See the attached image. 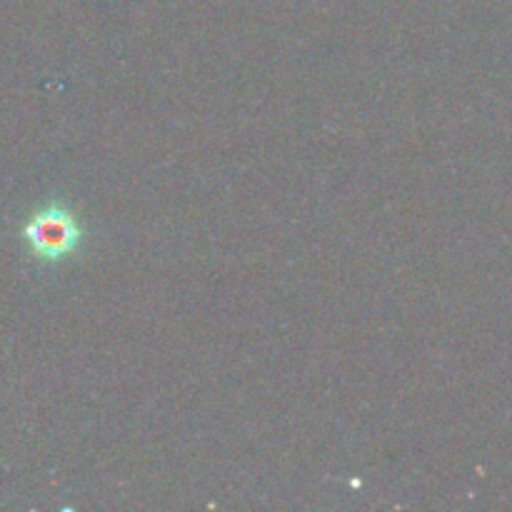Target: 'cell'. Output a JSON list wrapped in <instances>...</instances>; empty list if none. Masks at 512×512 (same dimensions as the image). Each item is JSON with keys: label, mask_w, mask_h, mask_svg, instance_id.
Segmentation results:
<instances>
[{"label": "cell", "mask_w": 512, "mask_h": 512, "mask_svg": "<svg viewBox=\"0 0 512 512\" xmlns=\"http://www.w3.org/2000/svg\"><path fill=\"white\" fill-rule=\"evenodd\" d=\"M23 238L28 240L30 250L43 260H63L73 253L83 240L78 220L60 205L40 210L25 225Z\"/></svg>", "instance_id": "cell-1"}]
</instances>
